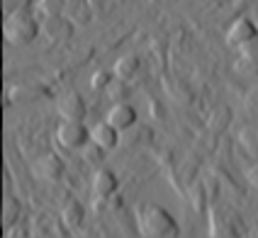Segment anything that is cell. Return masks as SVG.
<instances>
[{
  "mask_svg": "<svg viewBox=\"0 0 258 238\" xmlns=\"http://www.w3.org/2000/svg\"><path fill=\"white\" fill-rule=\"evenodd\" d=\"M246 180H248V185L253 190H258V163H253L251 168H246Z\"/></svg>",
  "mask_w": 258,
  "mask_h": 238,
  "instance_id": "23",
  "label": "cell"
},
{
  "mask_svg": "<svg viewBox=\"0 0 258 238\" xmlns=\"http://www.w3.org/2000/svg\"><path fill=\"white\" fill-rule=\"evenodd\" d=\"M32 170H34V175L42 178V180L58 182L63 178V173H66V163H63L56 153H44L32 163Z\"/></svg>",
  "mask_w": 258,
  "mask_h": 238,
  "instance_id": "7",
  "label": "cell"
},
{
  "mask_svg": "<svg viewBox=\"0 0 258 238\" xmlns=\"http://www.w3.org/2000/svg\"><path fill=\"white\" fill-rule=\"evenodd\" d=\"M117 190H119V178L112 170H95V175H93V195H95V199H110L112 195H117Z\"/></svg>",
  "mask_w": 258,
  "mask_h": 238,
  "instance_id": "10",
  "label": "cell"
},
{
  "mask_svg": "<svg viewBox=\"0 0 258 238\" xmlns=\"http://www.w3.org/2000/svg\"><path fill=\"white\" fill-rule=\"evenodd\" d=\"M42 17L46 15H63L66 10V0H37V5H34Z\"/></svg>",
  "mask_w": 258,
  "mask_h": 238,
  "instance_id": "16",
  "label": "cell"
},
{
  "mask_svg": "<svg viewBox=\"0 0 258 238\" xmlns=\"http://www.w3.org/2000/svg\"><path fill=\"white\" fill-rule=\"evenodd\" d=\"M56 112L61 119H73V122H83L88 114L86 100L78 93H63L56 98Z\"/></svg>",
  "mask_w": 258,
  "mask_h": 238,
  "instance_id": "6",
  "label": "cell"
},
{
  "mask_svg": "<svg viewBox=\"0 0 258 238\" xmlns=\"http://www.w3.org/2000/svg\"><path fill=\"white\" fill-rule=\"evenodd\" d=\"M105 119L115 126V129H119V131H127V129H132V126L137 124V110H134L129 102H115V105L107 110Z\"/></svg>",
  "mask_w": 258,
  "mask_h": 238,
  "instance_id": "11",
  "label": "cell"
},
{
  "mask_svg": "<svg viewBox=\"0 0 258 238\" xmlns=\"http://www.w3.org/2000/svg\"><path fill=\"white\" fill-rule=\"evenodd\" d=\"M236 54L244 58H251V61H258V37H253V39H248L246 44H241V46L236 49Z\"/></svg>",
  "mask_w": 258,
  "mask_h": 238,
  "instance_id": "20",
  "label": "cell"
},
{
  "mask_svg": "<svg viewBox=\"0 0 258 238\" xmlns=\"http://www.w3.org/2000/svg\"><path fill=\"white\" fill-rule=\"evenodd\" d=\"M3 32H5V39L10 44L25 46V44H32L42 34V27H39L37 17L29 13V8H15L5 17Z\"/></svg>",
  "mask_w": 258,
  "mask_h": 238,
  "instance_id": "2",
  "label": "cell"
},
{
  "mask_svg": "<svg viewBox=\"0 0 258 238\" xmlns=\"http://www.w3.org/2000/svg\"><path fill=\"white\" fill-rule=\"evenodd\" d=\"M54 141L66 151L83 148L90 141V129L83 122H73V119H61V124L54 131Z\"/></svg>",
  "mask_w": 258,
  "mask_h": 238,
  "instance_id": "3",
  "label": "cell"
},
{
  "mask_svg": "<svg viewBox=\"0 0 258 238\" xmlns=\"http://www.w3.org/2000/svg\"><path fill=\"white\" fill-rule=\"evenodd\" d=\"M234 70H236V73H241V75H258V61L236 56V61H234Z\"/></svg>",
  "mask_w": 258,
  "mask_h": 238,
  "instance_id": "17",
  "label": "cell"
},
{
  "mask_svg": "<svg viewBox=\"0 0 258 238\" xmlns=\"http://www.w3.org/2000/svg\"><path fill=\"white\" fill-rule=\"evenodd\" d=\"M17 3V8H32V5H37V0H15Z\"/></svg>",
  "mask_w": 258,
  "mask_h": 238,
  "instance_id": "24",
  "label": "cell"
},
{
  "mask_svg": "<svg viewBox=\"0 0 258 238\" xmlns=\"http://www.w3.org/2000/svg\"><path fill=\"white\" fill-rule=\"evenodd\" d=\"M63 15L71 20L76 27H86L88 22L95 17V10H93V5H90L88 0H69Z\"/></svg>",
  "mask_w": 258,
  "mask_h": 238,
  "instance_id": "12",
  "label": "cell"
},
{
  "mask_svg": "<svg viewBox=\"0 0 258 238\" xmlns=\"http://www.w3.org/2000/svg\"><path fill=\"white\" fill-rule=\"evenodd\" d=\"M20 214H22L20 199L13 195V190H5V195H3V231L10 228L13 224H17Z\"/></svg>",
  "mask_w": 258,
  "mask_h": 238,
  "instance_id": "14",
  "label": "cell"
},
{
  "mask_svg": "<svg viewBox=\"0 0 258 238\" xmlns=\"http://www.w3.org/2000/svg\"><path fill=\"white\" fill-rule=\"evenodd\" d=\"M210 236H217V238L244 236V224H241V219L234 211L212 209V214H210Z\"/></svg>",
  "mask_w": 258,
  "mask_h": 238,
  "instance_id": "4",
  "label": "cell"
},
{
  "mask_svg": "<svg viewBox=\"0 0 258 238\" xmlns=\"http://www.w3.org/2000/svg\"><path fill=\"white\" fill-rule=\"evenodd\" d=\"M253 37H258V27L253 25V20H248V17L234 20L229 25V29H227V44L231 49H239L241 44H246Z\"/></svg>",
  "mask_w": 258,
  "mask_h": 238,
  "instance_id": "9",
  "label": "cell"
},
{
  "mask_svg": "<svg viewBox=\"0 0 258 238\" xmlns=\"http://www.w3.org/2000/svg\"><path fill=\"white\" fill-rule=\"evenodd\" d=\"M117 75L115 73H110V70H98L93 78H90V85L95 88V90H107L110 85H112V81H115Z\"/></svg>",
  "mask_w": 258,
  "mask_h": 238,
  "instance_id": "19",
  "label": "cell"
},
{
  "mask_svg": "<svg viewBox=\"0 0 258 238\" xmlns=\"http://www.w3.org/2000/svg\"><path fill=\"white\" fill-rule=\"evenodd\" d=\"M119 139H122V131L115 129L107 119H102V122L90 126V141H93L95 148H100V151H112L117 143H119Z\"/></svg>",
  "mask_w": 258,
  "mask_h": 238,
  "instance_id": "8",
  "label": "cell"
},
{
  "mask_svg": "<svg viewBox=\"0 0 258 238\" xmlns=\"http://www.w3.org/2000/svg\"><path fill=\"white\" fill-rule=\"evenodd\" d=\"M29 233H32V231H29L27 226H22L20 221H17V224H13L10 228H5V231H3V236H5V238H27Z\"/></svg>",
  "mask_w": 258,
  "mask_h": 238,
  "instance_id": "21",
  "label": "cell"
},
{
  "mask_svg": "<svg viewBox=\"0 0 258 238\" xmlns=\"http://www.w3.org/2000/svg\"><path fill=\"white\" fill-rule=\"evenodd\" d=\"M137 228L146 238H178L180 226L171 211L161 204H144L137 211Z\"/></svg>",
  "mask_w": 258,
  "mask_h": 238,
  "instance_id": "1",
  "label": "cell"
},
{
  "mask_svg": "<svg viewBox=\"0 0 258 238\" xmlns=\"http://www.w3.org/2000/svg\"><path fill=\"white\" fill-rule=\"evenodd\" d=\"M88 3L93 5L95 15H107L110 10H112V5H115L117 0H88Z\"/></svg>",
  "mask_w": 258,
  "mask_h": 238,
  "instance_id": "22",
  "label": "cell"
},
{
  "mask_svg": "<svg viewBox=\"0 0 258 238\" xmlns=\"http://www.w3.org/2000/svg\"><path fill=\"white\" fill-rule=\"evenodd\" d=\"M39 27H42V37L51 44H63L69 37L73 34V25L66 15H46L39 20Z\"/></svg>",
  "mask_w": 258,
  "mask_h": 238,
  "instance_id": "5",
  "label": "cell"
},
{
  "mask_svg": "<svg viewBox=\"0 0 258 238\" xmlns=\"http://www.w3.org/2000/svg\"><path fill=\"white\" fill-rule=\"evenodd\" d=\"M66 3H69V0H66Z\"/></svg>",
  "mask_w": 258,
  "mask_h": 238,
  "instance_id": "25",
  "label": "cell"
},
{
  "mask_svg": "<svg viewBox=\"0 0 258 238\" xmlns=\"http://www.w3.org/2000/svg\"><path fill=\"white\" fill-rule=\"evenodd\" d=\"M83 221H86V207L78 199H69L61 209V224L73 231V228H81Z\"/></svg>",
  "mask_w": 258,
  "mask_h": 238,
  "instance_id": "13",
  "label": "cell"
},
{
  "mask_svg": "<svg viewBox=\"0 0 258 238\" xmlns=\"http://www.w3.org/2000/svg\"><path fill=\"white\" fill-rule=\"evenodd\" d=\"M139 68H142V61L134 56V54H124L122 58H117V63H115L117 81H124V83H127L132 78H137Z\"/></svg>",
  "mask_w": 258,
  "mask_h": 238,
  "instance_id": "15",
  "label": "cell"
},
{
  "mask_svg": "<svg viewBox=\"0 0 258 238\" xmlns=\"http://www.w3.org/2000/svg\"><path fill=\"white\" fill-rule=\"evenodd\" d=\"M229 119H231V114L227 107H219L212 117H210V126L215 129V131H224L227 129V124H229Z\"/></svg>",
  "mask_w": 258,
  "mask_h": 238,
  "instance_id": "18",
  "label": "cell"
}]
</instances>
